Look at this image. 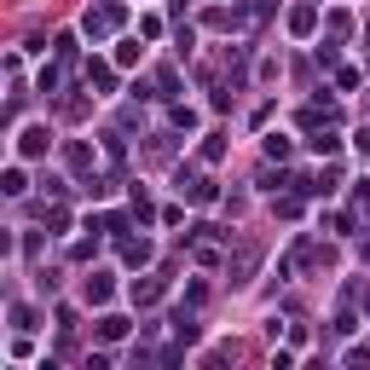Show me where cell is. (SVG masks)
I'll list each match as a JSON object with an SVG mask.
<instances>
[{
    "instance_id": "15",
    "label": "cell",
    "mask_w": 370,
    "mask_h": 370,
    "mask_svg": "<svg viewBox=\"0 0 370 370\" xmlns=\"http://www.w3.org/2000/svg\"><path fill=\"white\" fill-rule=\"evenodd\" d=\"M12 330H35V313H29V307H12Z\"/></svg>"
},
{
    "instance_id": "14",
    "label": "cell",
    "mask_w": 370,
    "mask_h": 370,
    "mask_svg": "<svg viewBox=\"0 0 370 370\" xmlns=\"http://www.w3.org/2000/svg\"><path fill=\"white\" fill-rule=\"evenodd\" d=\"M168 122H174V127H191V122H197V110H185V104H174V110H168Z\"/></svg>"
},
{
    "instance_id": "6",
    "label": "cell",
    "mask_w": 370,
    "mask_h": 370,
    "mask_svg": "<svg viewBox=\"0 0 370 370\" xmlns=\"http://www.w3.org/2000/svg\"><path fill=\"white\" fill-rule=\"evenodd\" d=\"M307 151H318V156H335V151H342V139H335V133H313V139H307Z\"/></svg>"
},
{
    "instance_id": "12",
    "label": "cell",
    "mask_w": 370,
    "mask_h": 370,
    "mask_svg": "<svg viewBox=\"0 0 370 370\" xmlns=\"http://www.w3.org/2000/svg\"><path fill=\"white\" fill-rule=\"evenodd\" d=\"M70 168H82V174L93 168V151H87V145H70Z\"/></svg>"
},
{
    "instance_id": "2",
    "label": "cell",
    "mask_w": 370,
    "mask_h": 370,
    "mask_svg": "<svg viewBox=\"0 0 370 370\" xmlns=\"http://www.w3.org/2000/svg\"><path fill=\"white\" fill-rule=\"evenodd\" d=\"M87 82L110 93V87H116V70H110V64H104V58H93V64H87Z\"/></svg>"
},
{
    "instance_id": "3",
    "label": "cell",
    "mask_w": 370,
    "mask_h": 370,
    "mask_svg": "<svg viewBox=\"0 0 370 370\" xmlns=\"http://www.w3.org/2000/svg\"><path fill=\"white\" fill-rule=\"evenodd\" d=\"M122 335H127V318H122V313L99 318V342H122Z\"/></svg>"
},
{
    "instance_id": "10",
    "label": "cell",
    "mask_w": 370,
    "mask_h": 370,
    "mask_svg": "<svg viewBox=\"0 0 370 370\" xmlns=\"http://www.w3.org/2000/svg\"><path fill=\"white\" fill-rule=\"evenodd\" d=\"M220 156H226V139H220V133H208V145H203V163H220Z\"/></svg>"
},
{
    "instance_id": "8",
    "label": "cell",
    "mask_w": 370,
    "mask_h": 370,
    "mask_svg": "<svg viewBox=\"0 0 370 370\" xmlns=\"http://www.w3.org/2000/svg\"><path fill=\"white\" fill-rule=\"evenodd\" d=\"M266 156H272V163H289V139L284 133H266Z\"/></svg>"
},
{
    "instance_id": "4",
    "label": "cell",
    "mask_w": 370,
    "mask_h": 370,
    "mask_svg": "<svg viewBox=\"0 0 370 370\" xmlns=\"http://www.w3.org/2000/svg\"><path fill=\"white\" fill-rule=\"evenodd\" d=\"M313 6H295V12H289V29H295V35H313Z\"/></svg>"
},
{
    "instance_id": "9",
    "label": "cell",
    "mask_w": 370,
    "mask_h": 370,
    "mask_svg": "<svg viewBox=\"0 0 370 370\" xmlns=\"http://www.w3.org/2000/svg\"><path fill=\"white\" fill-rule=\"evenodd\" d=\"M87 301H110V278L99 272V278H87Z\"/></svg>"
},
{
    "instance_id": "5",
    "label": "cell",
    "mask_w": 370,
    "mask_h": 370,
    "mask_svg": "<svg viewBox=\"0 0 370 370\" xmlns=\"http://www.w3.org/2000/svg\"><path fill=\"white\" fill-rule=\"evenodd\" d=\"M122 261L127 266H145V261H151V243H145V237H139V243H122Z\"/></svg>"
},
{
    "instance_id": "13",
    "label": "cell",
    "mask_w": 370,
    "mask_h": 370,
    "mask_svg": "<svg viewBox=\"0 0 370 370\" xmlns=\"http://www.w3.org/2000/svg\"><path fill=\"white\" fill-rule=\"evenodd\" d=\"M116 64H139V41H116Z\"/></svg>"
},
{
    "instance_id": "11",
    "label": "cell",
    "mask_w": 370,
    "mask_h": 370,
    "mask_svg": "<svg viewBox=\"0 0 370 370\" xmlns=\"http://www.w3.org/2000/svg\"><path fill=\"white\" fill-rule=\"evenodd\" d=\"M0 191H6V197H24V191H29V185H24V168H12V174H6V185H0Z\"/></svg>"
},
{
    "instance_id": "1",
    "label": "cell",
    "mask_w": 370,
    "mask_h": 370,
    "mask_svg": "<svg viewBox=\"0 0 370 370\" xmlns=\"http://www.w3.org/2000/svg\"><path fill=\"white\" fill-rule=\"evenodd\" d=\"M46 139H53L46 127H24V133H18V156H41V151H46Z\"/></svg>"
},
{
    "instance_id": "7",
    "label": "cell",
    "mask_w": 370,
    "mask_h": 370,
    "mask_svg": "<svg viewBox=\"0 0 370 370\" xmlns=\"http://www.w3.org/2000/svg\"><path fill=\"white\" fill-rule=\"evenodd\" d=\"M156 295H163V284H156V278H145V284H133V301H139V307H151Z\"/></svg>"
}]
</instances>
